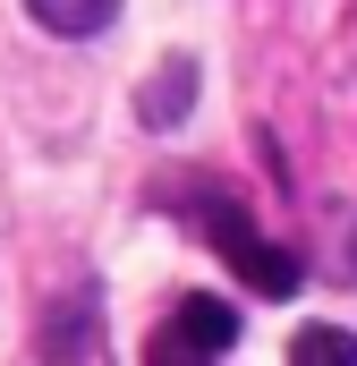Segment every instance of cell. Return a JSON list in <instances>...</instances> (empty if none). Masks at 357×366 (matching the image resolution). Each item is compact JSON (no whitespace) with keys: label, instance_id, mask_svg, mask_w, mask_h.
Wrapping results in <instances>:
<instances>
[{"label":"cell","instance_id":"52a82bcc","mask_svg":"<svg viewBox=\"0 0 357 366\" xmlns=\"http://www.w3.org/2000/svg\"><path fill=\"white\" fill-rule=\"evenodd\" d=\"M349 256H357V239H349Z\"/></svg>","mask_w":357,"mask_h":366},{"label":"cell","instance_id":"277c9868","mask_svg":"<svg viewBox=\"0 0 357 366\" xmlns=\"http://www.w3.org/2000/svg\"><path fill=\"white\" fill-rule=\"evenodd\" d=\"M187 102H196V60L178 51V60H162V69L145 77V94H136V119H145V128H178V119H187Z\"/></svg>","mask_w":357,"mask_h":366},{"label":"cell","instance_id":"3957f363","mask_svg":"<svg viewBox=\"0 0 357 366\" xmlns=\"http://www.w3.org/2000/svg\"><path fill=\"white\" fill-rule=\"evenodd\" d=\"M94 350V290H60V298H43V315H34V358L43 366H77Z\"/></svg>","mask_w":357,"mask_h":366},{"label":"cell","instance_id":"6da1fadb","mask_svg":"<svg viewBox=\"0 0 357 366\" xmlns=\"http://www.w3.org/2000/svg\"><path fill=\"white\" fill-rule=\"evenodd\" d=\"M162 204L187 213V222L221 247V264L247 281L256 298H289V290H298V256H289V247H272L264 230L247 222V204H238L230 187H213V179H187V187H178V179H162Z\"/></svg>","mask_w":357,"mask_h":366},{"label":"cell","instance_id":"8992f818","mask_svg":"<svg viewBox=\"0 0 357 366\" xmlns=\"http://www.w3.org/2000/svg\"><path fill=\"white\" fill-rule=\"evenodd\" d=\"M289 366H357V332H341V324H306V332L289 341Z\"/></svg>","mask_w":357,"mask_h":366},{"label":"cell","instance_id":"7a4b0ae2","mask_svg":"<svg viewBox=\"0 0 357 366\" xmlns=\"http://www.w3.org/2000/svg\"><path fill=\"white\" fill-rule=\"evenodd\" d=\"M230 341H238V315L221 298H178L145 341V366H213Z\"/></svg>","mask_w":357,"mask_h":366},{"label":"cell","instance_id":"5b68a950","mask_svg":"<svg viewBox=\"0 0 357 366\" xmlns=\"http://www.w3.org/2000/svg\"><path fill=\"white\" fill-rule=\"evenodd\" d=\"M26 17H34L43 34H69V43H77V34H102V26L119 17V0H26Z\"/></svg>","mask_w":357,"mask_h":366}]
</instances>
